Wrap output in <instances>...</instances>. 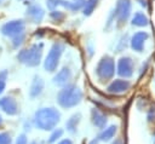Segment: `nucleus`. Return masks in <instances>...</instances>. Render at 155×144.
<instances>
[{"mask_svg": "<svg viewBox=\"0 0 155 144\" xmlns=\"http://www.w3.org/2000/svg\"><path fill=\"white\" fill-rule=\"evenodd\" d=\"M61 121V113L52 106L40 108L34 114V125L41 131H53Z\"/></svg>", "mask_w": 155, "mask_h": 144, "instance_id": "nucleus-1", "label": "nucleus"}, {"mask_svg": "<svg viewBox=\"0 0 155 144\" xmlns=\"http://www.w3.org/2000/svg\"><path fill=\"white\" fill-rule=\"evenodd\" d=\"M82 99V91L75 85L64 86L57 94L58 104L64 109H70L76 106Z\"/></svg>", "mask_w": 155, "mask_h": 144, "instance_id": "nucleus-2", "label": "nucleus"}, {"mask_svg": "<svg viewBox=\"0 0 155 144\" xmlns=\"http://www.w3.org/2000/svg\"><path fill=\"white\" fill-rule=\"evenodd\" d=\"M42 57V44H34L28 48L18 52L17 59L27 67H36L40 64Z\"/></svg>", "mask_w": 155, "mask_h": 144, "instance_id": "nucleus-3", "label": "nucleus"}, {"mask_svg": "<svg viewBox=\"0 0 155 144\" xmlns=\"http://www.w3.org/2000/svg\"><path fill=\"white\" fill-rule=\"evenodd\" d=\"M115 74V63L110 56H103L96 67V76L99 82L104 83L113 79Z\"/></svg>", "mask_w": 155, "mask_h": 144, "instance_id": "nucleus-4", "label": "nucleus"}, {"mask_svg": "<svg viewBox=\"0 0 155 144\" xmlns=\"http://www.w3.org/2000/svg\"><path fill=\"white\" fill-rule=\"evenodd\" d=\"M63 51H64V45L63 44L54 42L52 45L50 52L47 53V56H46V58L44 61V68H45V70L52 73V71H54L57 69Z\"/></svg>", "mask_w": 155, "mask_h": 144, "instance_id": "nucleus-5", "label": "nucleus"}, {"mask_svg": "<svg viewBox=\"0 0 155 144\" xmlns=\"http://www.w3.org/2000/svg\"><path fill=\"white\" fill-rule=\"evenodd\" d=\"M131 8H132L131 0H117L114 15L116 17L119 25H122L124 23H126V21L131 15Z\"/></svg>", "mask_w": 155, "mask_h": 144, "instance_id": "nucleus-6", "label": "nucleus"}, {"mask_svg": "<svg viewBox=\"0 0 155 144\" xmlns=\"http://www.w3.org/2000/svg\"><path fill=\"white\" fill-rule=\"evenodd\" d=\"M24 28H25V24L22 19H15V21H10V22H7L2 25L1 27V33L6 36L15 38L17 35L23 34Z\"/></svg>", "mask_w": 155, "mask_h": 144, "instance_id": "nucleus-7", "label": "nucleus"}, {"mask_svg": "<svg viewBox=\"0 0 155 144\" xmlns=\"http://www.w3.org/2000/svg\"><path fill=\"white\" fill-rule=\"evenodd\" d=\"M134 63L131 57H121L117 62V74L121 77H131L133 75Z\"/></svg>", "mask_w": 155, "mask_h": 144, "instance_id": "nucleus-8", "label": "nucleus"}, {"mask_svg": "<svg viewBox=\"0 0 155 144\" xmlns=\"http://www.w3.org/2000/svg\"><path fill=\"white\" fill-rule=\"evenodd\" d=\"M0 108L4 113H6L7 115L10 116H13V115H17L18 113V105H17V102L12 98V97H2L0 98Z\"/></svg>", "mask_w": 155, "mask_h": 144, "instance_id": "nucleus-9", "label": "nucleus"}, {"mask_svg": "<svg viewBox=\"0 0 155 144\" xmlns=\"http://www.w3.org/2000/svg\"><path fill=\"white\" fill-rule=\"evenodd\" d=\"M131 87V82L127 80H122V79H116L114 81H111L108 87L107 91L109 93H114V94H119L122 92H126L128 88Z\"/></svg>", "mask_w": 155, "mask_h": 144, "instance_id": "nucleus-10", "label": "nucleus"}, {"mask_svg": "<svg viewBox=\"0 0 155 144\" xmlns=\"http://www.w3.org/2000/svg\"><path fill=\"white\" fill-rule=\"evenodd\" d=\"M149 38V34L145 31H137L131 38V47L137 52H142L144 48V42Z\"/></svg>", "mask_w": 155, "mask_h": 144, "instance_id": "nucleus-11", "label": "nucleus"}, {"mask_svg": "<svg viewBox=\"0 0 155 144\" xmlns=\"http://www.w3.org/2000/svg\"><path fill=\"white\" fill-rule=\"evenodd\" d=\"M44 16H45V12L40 5L33 4V5H29V7L27 8V17L33 23H40L42 21Z\"/></svg>", "mask_w": 155, "mask_h": 144, "instance_id": "nucleus-12", "label": "nucleus"}, {"mask_svg": "<svg viewBox=\"0 0 155 144\" xmlns=\"http://www.w3.org/2000/svg\"><path fill=\"white\" fill-rule=\"evenodd\" d=\"M71 79V70L67 67L62 68L53 77V83L57 85V86H61V87H64L68 85V82L70 81Z\"/></svg>", "mask_w": 155, "mask_h": 144, "instance_id": "nucleus-13", "label": "nucleus"}, {"mask_svg": "<svg viewBox=\"0 0 155 144\" xmlns=\"http://www.w3.org/2000/svg\"><path fill=\"white\" fill-rule=\"evenodd\" d=\"M91 120H92V123H93L97 128H101V129L105 128V126H107V123H108L107 116H105L103 113H101L98 109H96V108L91 110Z\"/></svg>", "mask_w": 155, "mask_h": 144, "instance_id": "nucleus-14", "label": "nucleus"}, {"mask_svg": "<svg viewBox=\"0 0 155 144\" xmlns=\"http://www.w3.org/2000/svg\"><path fill=\"white\" fill-rule=\"evenodd\" d=\"M44 80L39 76V75H35L33 81H31V85H30V90H29V97L30 98H36L38 96L41 94L42 90H44Z\"/></svg>", "mask_w": 155, "mask_h": 144, "instance_id": "nucleus-15", "label": "nucleus"}, {"mask_svg": "<svg viewBox=\"0 0 155 144\" xmlns=\"http://www.w3.org/2000/svg\"><path fill=\"white\" fill-rule=\"evenodd\" d=\"M116 132H117V126H116V125H110L109 127L103 128L102 132L99 133V136H98L97 138H98L101 142H109V140H111V139L115 137Z\"/></svg>", "mask_w": 155, "mask_h": 144, "instance_id": "nucleus-16", "label": "nucleus"}, {"mask_svg": "<svg viewBox=\"0 0 155 144\" xmlns=\"http://www.w3.org/2000/svg\"><path fill=\"white\" fill-rule=\"evenodd\" d=\"M80 120H81V114H80V113L73 114V115L68 119V121L65 122V128H67V131H68L69 133H71V134L76 133Z\"/></svg>", "mask_w": 155, "mask_h": 144, "instance_id": "nucleus-17", "label": "nucleus"}, {"mask_svg": "<svg viewBox=\"0 0 155 144\" xmlns=\"http://www.w3.org/2000/svg\"><path fill=\"white\" fill-rule=\"evenodd\" d=\"M132 24L137 27H145L148 25V18L143 12H136L132 17Z\"/></svg>", "mask_w": 155, "mask_h": 144, "instance_id": "nucleus-18", "label": "nucleus"}, {"mask_svg": "<svg viewBox=\"0 0 155 144\" xmlns=\"http://www.w3.org/2000/svg\"><path fill=\"white\" fill-rule=\"evenodd\" d=\"M97 2H98V0H86L84 4V15L90 16L93 12V10L96 8Z\"/></svg>", "mask_w": 155, "mask_h": 144, "instance_id": "nucleus-19", "label": "nucleus"}, {"mask_svg": "<svg viewBox=\"0 0 155 144\" xmlns=\"http://www.w3.org/2000/svg\"><path fill=\"white\" fill-rule=\"evenodd\" d=\"M63 133H64V131H63L62 128H54V129L52 131V133H51V136L48 137V139H47V143H48V144H52V143H56L57 140H59V139L62 138V136H63Z\"/></svg>", "mask_w": 155, "mask_h": 144, "instance_id": "nucleus-20", "label": "nucleus"}, {"mask_svg": "<svg viewBox=\"0 0 155 144\" xmlns=\"http://www.w3.org/2000/svg\"><path fill=\"white\" fill-rule=\"evenodd\" d=\"M6 80H7V71L6 70L0 71V94L4 92L6 87Z\"/></svg>", "mask_w": 155, "mask_h": 144, "instance_id": "nucleus-21", "label": "nucleus"}, {"mask_svg": "<svg viewBox=\"0 0 155 144\" xmlns=\"http://www.w3.org/2000/svg\"><path fill=\"white\" fill-rule=\"evenodd\" d=\"M0 144H12V139H11L10 133L0 132Z\"/></svg>", "mask_w": 155, "mask_h": 144, "instance_id": "nucleus-22", "label": "nucleus"}, {"mask_svg": "<svg viewBox=\"0 0 155 144\" xmlns=\"http://www.w3.org/2000/svg\"><path fill=\"white\" fill-rule=\"evenodd\" d=\"M51 17L54 19V21H62L63 18H64V13L63 12H61V11H52L51 12Z\"/></svg>", "mask_w": 155, "mask_h": 144, "instance_id": "nucleus-23", "label": "nucleus"}, {"mask_svg": "<svg viewBox=\"0 0 155 144\" xmlns=\"http://www.w3.org/2000/svg\"><path fill=\"white\" fill-rule=\"evenodd\" d=\"M23 40H24V33H23V34H21V35H17V36H15V38H13V41H12V44H13V47H17V46H19V45L23 42Z\"/></svg>", "mask_w": 155, "mask_h": 144, "instance_id": "nucleus-24", "label": "nucleus"}, {"mask_svg": "<svg viewBox=\"0 0 155 144\" xmlns=\"http://www.w3.org/2000/svg\"><path fill=\"white\" fill-rule=\"evenodd\" d=\"M15 144H28V138H27V136H25L24 133L19 134V136L17 137V139H16V143H15Z\"/></svg>", "mask_w": 155, "mask_h": 144, "instance_id": "nucleus-25", "label": "nucleus"}, {"mask_svg": "<svg viewBox=\"0 0 155 144\" xmlns=\"http://www.w3.org/2000/svg\"><path fill=\"white\" fill-rule=\"evenodd\" d=\"M154 117H155V109H154V110L150 109L149 113H148V121H153Z\"/></svg>", "mask_w": 155, "mask_h": 144, "instance_id": "nucleus-26", "label": "nucleus"}, {"mask_svg": "<svg viewBox=\"0 0 155 144\" xmlns=\"http://www.w3.org/2000/svg\"><path fill=\"white\" fill-rule=\"evenodd\" d=\"M57 144H73V140H71V139H69V138H65V139L59 140Z\"/></svg>", "mask_w": 155, "mask_h": 144, "instance_id": "nucleus-27", "label": "nucleus"}, {"mask_svg": "<svg viewBox=\"0 0 155 144\" xmlns=\"http://www.w3.org/2000/svg\"><path fill=\"white\" fill-rule=\"evenodd\" d=\"M98 143H99V139H98V138H94V139H92L88 144H98Z\"/></svg>", "mask_w": 155, "mask_h": 144, "instance_id": "nucleus-28", "label": "nucleus"}, {"mask_svg": "<svg viewBox=\"0 0 155 144\" xmlns=\"http://www.w3.org/2000/svg\"><path fill=\"white\" fill-rule=\"evenodd\" d=\"M111 144H122V140H121V139H115Z\"/></svg>", "mask_w": 155, "mask_h": 144, "instance_id": "nucleus-29", "label": "nucleus"}, {"mask_svg": "<svg viewBox=\"0 0 155 144\" xmlns=\"http://www.w3.org/2000/svg\"><path fill=\"white\" fill-rule=\"evenodd\" d=\"M29 144H44L42 142H38V140H33V142H30Z\"/></svg>", "mask_w": 155, "mask_h": 144, "instance_id": "nucleus-30", "label": "nucleus"}, {"mask_svg": "<svg viewBox=\"0 0 155 144\" xmlns=\"http://www.w3.org/2000/svg\"><path fill=\"white\" fill-rule=\"evenodd\" d=\"M139 1H140V5H142V6H145V7H147V1H145V0H139Z\"/></svg>", "mask_w": 155, "mask_h": 144, "instance_id": "nucleus-31", "label": "nucleus"}, {"mask_svg": "<svg viewBox=\"0 0 155 144\" xmlns=\"http://www.w3.org/2000/svg\"><path fill=\"white\" fill-rule=\"evenodd\" d=\"M2 123H4V120H2V117H1V115H0V127L2 126Z\"/></svg>", "mask_w": 155, "mask_h": 144, "instance_id": "nucleus-32", "label": "nucleus"}, {"mask_svg": "<svg viewBox=\"0 0 155 144\" xmlns=\"http://www.w3.org/2000/svg\"><path fill=\"white\" fill-rule=\"evenodd\" d=\"M0 1H1V0H0Z\"/></svg>", "mask_w": 155, "mask_h": 144, "instance_id": "nucleus-33", "label": "nucleus"}]
</instances>
